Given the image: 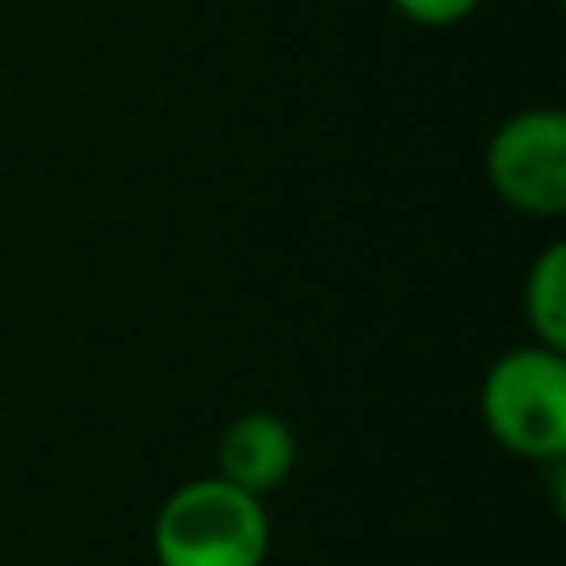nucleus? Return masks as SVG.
<instances>
[{
    "label": "nucleus",
    "mask_w": 566,
    "mask_h": 566,
    "mask_svg": "<svg viewBox=\"0 0 566 566\" xmlns=\"http://www.w3.org/2000/svg\"><path fill=\"white\" fill-rule=\"evenodd\" d=\"M217 464H221L217 478H226L239 491L265 500L274 486L287 482V473L296 464V438H292L283 416L243 411L239 420L226 424V433L217 442Z\"/></svg>",
    "instance_id": "obj_4"
},
{
    "label": "nucleus",
    "mask_w": 566,
    "mask_h": 566,
    "mask_svg": "<svg viewBox=\"0 0 566 566\" xmlns=\"http://www.w3.org/2000/svg\"><path fill=\"white\" fill-rule=\"evenodd\" d=\"M482 0H394L398 13H407L420 27H451L460 18H469Z\"/></svg>",
    "instance_id": "obj_6"
},
{
    "label": "nucleus",
    "mask_w": 566,
    "mask_h": 566,
    "mask_svg": "<svg viewBox=\"0 0 566 566\" xmlns=\"http://www.w3.org/2000/svg\"><path fill=\"white\" fill-rule=\"evenodd\" d=\"M486 433L522 460H562L566 451V363L562 349L526 345L504 354L482 380Z\"/></svg>",
    "instance_id": "obj_2"
},
{
    "label": "nucleus",
    "mask_w": 566,
    "mask_h": 566,
    "mask_svg": "<svg viewBox=\"0 0 566 566\" xmlns=\"http://www.w3.org/2000/svg\"><path fill=\"white\" fill-rule=\"evenodd\" d=\"M486 177L509 208L557 217L566 208V119L557 111L513 115L486 146Z\"/></svg>",
    "instance_id": "obj_3"
},
{
    "label": "nucleus",
    "mask_w": 566,
    "mask_h": 566,
    "mask_svg": "<svg viewBox=\"0 0 566 566\" xmlns=\"http://www.w3.org/2000/svg\"><path fill=\"white\" fill-rule=\"evenodd\" d=\"M526 318L539 345L548 349L566 345V248L562 243H548V252L526 274Z\"/></svg>",
    "instance_id": "obj_5"
},
{
    "label": "nucleus",
    "mask_w": 566,
    "mask_h": 566,
    "mask_svg": "<svg viewBox=\"0 0 566 566\" xmlns=\"http://www.w3.org/2000/svg\"><path fill=\"white\" fill-rule=\"evenodd\" d=\"M150 544L159 566H261L270 517L261 495L226 478H195L159 504Z\"/></svg>",
    "instance_id": "obj_1"
}]
</instances>
